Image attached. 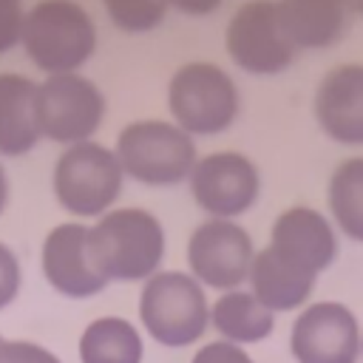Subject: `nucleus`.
Segmentation results:
<instances>
[{
    "label": "nucleus",
    "mask_w": 363,
    "mask_h": 363,
    "mask_svg": "<svg viewBox=\"0 0 363 363\" xmlns=\"http://www.w3.org/2000/svg\"><path fill=\"white\" fill-rule=\"evenodd\" d=\"M0 363H62L48 346L34 340H6L0 343Z\"/></svg>",
    "instance_id": "22"
},
{
    "label": "nucleus",
    "mask_w": 363,
    "mask_h": 363,
    "mask_svg": "<svg viewBox=\"0 0 363 363\" xmlns=\"http://www.w3.org/2000/svg\"><path fill=\"white\" fill-rule=\"evenodd\" d=\"M360 323L340 301H318L298 312L289 329V354L295 363H357Z\"/></svg>",
    "instance_id": "11"
},
{
    "label": "nucleus",
    "mask_w": 363,
    "mask_h": 363,
    "mask_svg": "<svg viewBox=\"0 0 363 363\" xmlns=\"http://www.w3.org/2000/svg\"><path fill=\"white\" fill-rule=\"evenodd\" d=\"M284 26L298 48H326L346 31L343 0H278Z\"/></svg>",
    "instance_id": "18"
},
{
    "label": "nucleus",
    "mask_w": 363,
    "mask_h": 363,
    "mask_svg": "<svg viewBox=\"0 0 363 363\" xmlns=\"http://www.w3.org/2000/svg\"><path fill=\"white\" fill-rule=\"evenodd\" d=\"M332 224L352 241L363 244V156L343 159L326 184Z\"/></svg>",
    "instance_id": "20"
},
{
    "label": "nucleus",
    "mask_w": 363,
    "mask_h": 363,
    "mask_svg": "<svg viewBox=\"0 0 363 363\" xmlns=\"http://www.w3.org/2000/svg\"><path fill=\"white\" fill-rule=\"evenodd\" d=\"M255 252L250 233L238 221L227 218H207L187 238L190 275L201 286L218 292L241 289V284H247Z\"/></svg>",
    "instance_id": "9"
},
{
    "label": "nucleus",
    "mask_w": 363,
    "mask_h": 363,
    "mask_svg": "<svg viewBox=\"0 0 363 363\" xmlns=\"http://www.w3.org/2000/svg\"><path fill=\"white\" fill-rule=\"evenodd\" d=\"M0 343H3V337H0Z\"/></svg>",
    "instance_id": "30"
},
{
    "label": "nucleus",
    "mask_w": 363,
    "mask_h": 363,
    "mask_svg": "<svg viewBox=\"0 0 363 363\" xmlns=\"http://www.w3.org/2000/svg\"><path fill=\"white\" fill-rule=\"evenodd\" d=\"M105 116V96L94 79L82 74H54L37 82L40 133L57 145L88 142Z\"/></svg>",
    "instance_id": "8"
},
{
    "label": "nucleus",
    "mask_w": 363,
    "mask_h": 363,
    "mask_svg": "<svg viewBox=\"0 0 363 363\" xmlns=\"http://www.w3.org/2000/svg\"><path fill=\"white\" fill-rule=\"evenodd\" d=\"M210 326L227 343L252 346L272 335L275 315L250 289H230L210 303Z\"/></svg>",
    "instance_id": "17"
},
{
    "label": "nucleus",
    "mask_w": 363,
    "mask_h": 363,
    "mask_svg": "<svg viewBox=\"0 0 363 363\" xmlns=\"http://www.w3.org/2000/svg\"><path fill=\"white\" fill-rule=\"evenodd\" d=\"M343 3H346L349 14H360L363 17V0H343Z\"/></svg>",
    "instance_id": "28"
},
{
    "label": "nucleus",
    "mask_w": 363,
    "mask_h": 363,
    "mask_svg": "<svg viewBox=\"0 0 363 363\" xmlns=\"http://www.w3.org/2000/svg\"><path fill=\"white\" fill-rule=\"evenodd\" d=\"M20 43L45 77L79 74L96 51V26L77 0H40L26 11Z\"/></svg>",
    "instance_id": "2"
},
{
    "label": "nucleus",
    "mask_w": 363,
    "mask_h": 363,
    "mask_svg": "<svg viewBox=\"0 0 363 363\" xmlns=\"http://www.w3.org/2000/svg\"><path fill=\"white\" fill-rule=\"evenodd\" d=\"M108 20L128 34H147L162 26L167 0H102Z\"/></svg>",
    "instance_id": "21"
},
{
    "label": "nucleus",
    "mask_w": 363,
    "mask_h": 363,
    "mask_svg": "<svg viewBox=\"0 0 363 363\" xmlns=\"http://www.w3.org/2000/svg\"><path fill=\"white\" fill-rule=\"evenodd\" d=\"M224 48L241 71L255 77L281 74L298 57V45L284 26L278 0H250L238 6L227 23Z\"/></svg>",
    "instance_id": "7"
},
{
    "label": "nucleus",
    "mask_w": 363,
    "mask_h": 363,
    "mask_svg": "<svg viewBox=\"0 0 363 363\" xmlns=\"http://www.w3.org/2000/svg\"><path fill=\"white\" fill-rule=\"evenodd\" d=\"M125 170L113 147L94 139L68 145L51 173V190L60 207L77 218H99L113 210L122 193Z\"/></svg>",
    "instance_id": "4"
},
{
    "label": "nucleus",
    "mask_w": 363,
    "mask_h": 363,
    "mask_svg": "<svg viewBox=\"0 0 363 363\" xmlns=\"http://www.w3.org/2000/svg\"><path fill=\"white\" fill-rule=\"evenodd\" d=\"M6 204H9V176H6V167L0 164V216H3Z\"/></svg>",
    "instance_id": "27"
},
{
    "label": "nucleus",
    "mask_w": 363,
    "mask_h": 363,
    "mask_svg": "<svg viewBox=\"0 0 363 363\" xmlns=\"http://www.w3.org/2000/svg\"><path fill=\"white\" fill-rule=\"evenodd\" d=\"M88 252L108 284H145L164 261V227L145 207H113L88 227Z\"/></svg>",
    "instance_id": "1"
},
{
    "label": "nucleus",
    "mask_w": 363,
    "mask_h": 363,
    "mask_svg": "<svg viewBox=\"0 0 363 363\" xmlns=\"http://www.w3.org/2000/svg\"><path fill=\"white\" fill-rule=\"evenodd\" d=\"M221 6V0H167V9H176L187 17H207Z\"/></svg>",
    "instance_id": "26"
},
{
    "label": "nucleus",
    "mask_w": 363,
    "mask_h": 363,
    "mask_svg": "<svg viewBox=\"0 0 363 363\" xmlns=\"http://www.w3.org/2000/svg\"><path fill=\"white\" fill-rule=\"evenodd\" d=\"M113 150L125 176L150 187H170L187 182L199 162L193 136L176 122L164 119L128 122L119 130Z\"/></svg>",
    "instance_id": "5"
},
{
    "label": "nucleus",
    "mask_w": 363,
    "mask_h": 363,
    "mask_svg": "<svg viewBox=\"0 0 363 363\" xmlns=\"http://www.w3.org/2000/svg\"><path fill=\"white\" fill-rule=\"evenodd\" d=\"M267 247H272L301 269L320 275L337 255V235L335 224L320 210L295 204L275 218Z\"/></svg>",
    "instance_id": "14"
},
{
    "label": "nucleus",
    "mask_w": 363,
    "mask_h": 363,
    "mask_svg": "<svg viewBox=\"0 0 363 363\" xmlns=\"http://www.w3.org/2000/svg\"><path fill=\"white\" fill-rule=\"evenodd\" d=\"M23 284V272H20V261L14 255V250L9 244L0 241V312L6 306H11V301L17 298Z\"/></svg>",
    "instance_id": "23"
},
{
    "label": "nucleus",
    "mask_w": 363,
    "mask_h": 363,
    "mask_svg": "<svg viewBox=\"0 0 363 363\" xmlns=\"http://www.w3.org/2000/svg\"><path fill=\"white\" fill-rule=\"evenodd\" d=\"M187 182L199 210L210 218L227 221L244 216L261 193V176L255 162L238 150H216L201 156Z\"/></svg>",
    "instance_id": "10"
},
{
    "label": "nucleus",
    "mask_w": 363,
    "mask_h": 363,
    "mask_svg": "<svg viewBox=\"0 0 363 363\" xmlns=\"http://www.w3.org/2000/svg\"><path fill=\"white\" fill-rule=\"evenodd\" d=\"M142 329L167 349H184L210 329V303L204 286L182 269H159L139 292Z\"/></svg>",
    "instance_id": "3"
},
{
    "label": "nucleus",
    "mask_w": 363,
    "mask_h": 363,
    "mask_svg": "<svg viewBox=\"0 0 363 363\" xmlns=\"http://www.w3.org/2000/svg\"><path fill=\"white\" fill-rule=\"evenodd\" d=\"M318 128L337 145H363V62H343L323 74L312 96Z\"/></svg>",
    "instance_id": "13"
},
{
    "label": "nucleus",
    "mask_w": 363,
    "mask_h": 363,
    "mask_svg": "<svg viewBox=\"0 0 363 363\" xmlns=\"http://www.w3.org/2000/svg\"><path fill=\"white\" fill-rule=\"evenodd\" d=\"M23 20L26 11L20 0H0V54L11 51L23 40Z\"/></svg>",
    "instance_id": "24"
},
{
    "label": "nucleus",
    "mask_w": 363,
    "mask_h": 363,
    "mask_svg": "<svg viewBox=\"0 0 363 363\" xmlns=\"http://www.w3.org/2000/svg\"><path fill=\"white\" fill-rule=\"evenodd\" d=\"M190 363H255V360L244 352V346H235V343H227V340L218 337V340L204 343L193 354Z\"/></svg>",
    "instance_id": "25"
},
{
    "label": "nucleus",
    "mask_w": 363,
    "mask_h": 363,
    "mask_svg": "<svg viewBox=\"0 0 363 363\" xmlns=\"http://www.w3.org/2000/svg\"><path fill=\"white\" fill-rule=\"evenodd\" d=\"M40 139L37 82L14 71L0 74V156H26Z\"/></svg>",
    "instance_id": "16"
},
{
    "label": "nucleus",
    "mask_w": 363,
    "mask_h": 363,
    "mask_svg": "<svg viewBox=\"0 0 363 363\" xmlns=\"http://www.w3.org/2000/svg\"><path fill=\"white\" fill-rule=\"evenodd\" d=\"M360 354H363V337H360Z\"/></svg>",
    "instance_id": "29"
},
{
    "label": "nucleus",
    "mask_w": 363,
    "mask_h": 363,
    "mask_svg": "<svg viewBox=\"0 0 363 363\" xmlns=\"http://www.w3.org/2000/svg\"><path fill=\"white\" fill-rule=\"evenodd\" d=\"M77 352L79 363H142L145 340L128 318L102 315L82 329Z\"/></svg>",
    "instance_id": "19"
},
{
    "label": "nucleus",
    "mask_w": 363,
    "mask_h": 363,
    "mask_svg": "<svg viewBox=\"0 0 363 363\" xmlns=\"http://www.w3.org/2000/svg\"><path fill=\"white\" fill-rule=\"evenodd\" d=\"M167 108L173 122L190 136H216L233 128L241 96L221 65L193 60L173 71L167 82Z\"/></svg>",
    "instance_id": "6"
},
{
    "label": "nucleus",
    "mask_w": 363,
    "mask_h": 363,
    "mask_svg": "<svg viewBox=\"0 0 363 363\" xmlns=\"http://www.w3.org/2000/svg\"><path fill=\"white\" fill-rule=\"evenodd\" d=\"M312 272L301 269L272 247H264L255 252L252 269H250V292L275 315V312H292L303 306L315 286Z\"/></svg>",
    "instance_id": "15"
},
{
    "label": "nucleus",
    "mask_w": 363,
    "mask_h": 363,
    "mask_svg": "<svg viewBox=\"0 0 363 363\" xmlns=\"http://www.w3.org/2000/svg\"><path fill=\"white\" fill-rule=\"evenodd\" d=\"M40 269L45 275V284L71 301L99 295L108 286V281L91 261L88 224L82 221H62L43 238Z\"/></svg>",
    "instance_id": "12"
}]
</instances>
